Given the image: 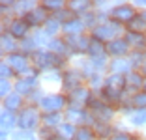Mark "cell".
Instances as JSON below:
<instances>
[{
  "label": "cell",
  "mask_w": 146,
  "mask_h": 140,
  "mask_svg": "<svg viewBox=\"0 0 146 140\" xmlns=\"http://www.w3.org/2000/svg\"><path fill=\"white\" fill-rule=\"evenodd\" d=\"M19 123H21L25 129H32L36 123H38V110H34V108H26V110L23 112Z\"/></svg>",
  "instance_id": "cell-1"
},
{
  "label": "cell",
  "mask_w": 146,
  "mask_h": 140,
  "mask_svg": "<svg viewBox=\"0 0 146 140\" xmlns=\"http://www.w3.org/2000/svg\"><path fill=\"white\" fill-rule=\"evenodd\" d=\"M62 105H64V99H62L60 95H51V97H45V99L41 101L43 110H49V112L58 110V108H60Z\"/></svg>",
  "instance_id": "cell-2"
},
{
  "label": "cell",
  "mask_w": 146,
  "mask_h": 140,
  "mask_svg": "<svg viewBox=\"0 0 146 140\" xmlns=\"http://www.w3.org/2000/svg\"><path fill=\"white\" fill-rule=\"evenodd\" d=\"M112 15H114L118 21H131V19H133V9L129 8V6H120V8H116L114 11H112Z\"/></svg>",
  "instance_id": "cell-3"
},
{
  "label": "cell",
  "mask_w": 146,
  "mask_h": 140,
  "mask_svg": "<svg viewBox=\"0 0 146 140\" xmlns=\"http://www.w3.org/2000/svg\"><path fill=\"white\" fill-rule=\"evenodd\" d=\"M9 65L13 69H17V71H25L26 69V58L21 54H11L9 56Z\"/></svg>",
  "instance_id": "cell-4"
},
{
  "label": "cell",
  "mask_w": 146,
  "mask_h": 140,
  "mask_svg": "<svg viewBox=\"0 0 146 140\" xmlns=\"http://www.w3.org/2000/svg\"><path fill=\"white\" fill-rule=\"evenodd\" d=\"M114 34H116V28L111 26V24L99 26V28L96 30V38H99V39H109V38H112Z\"/></svg>",
  "instance_id": "cell-5"
},
{
  "label": "cell",
  "mask_w": 146,
  "mask_h": 140,
  "mask_svg": "<svg viewBox=\"0 0 146 140\" xmlns=\"http://www.w3.org/2000/svg\"><path fill=\"white\" fill-rule=\"evenodd\" d=\"M26 21H13L11 22V34L15 36V38H23V36L26 34Z\"/></svg>",
  "instance_id": "cell-6"
},
{
  "label": "cell",
  "mask_w": 146,
  "mask_h": 140,
  "mask_svg": "<svg viewBox=\"0 0 146 140\" xmlns=\"http://www.w3.org/2000/svg\"><path fill=\"white\" fill-rule=\"evenodd\" d=\"M127 51V43L125 41H112L109 45V52L111 54H124Z\"/></svg>",
  "instance_id": "cell-7"
},
{
  "label": "cell",
  "mask_w": 146,
  "mask_h": 140,
  "mask_svg": "<svg viewBox=\"0 0 146 140\" xmlns=\"http://www.w3.org/2000/svg\"><path fill=\"white\" fill-rule=\"evenodd\" d=\"M129 67H131V64H129L127 60H122V58H116V62L112 64V71L114 73H125Z\"/></svg>",
  "instance_id": "cell-8"
},
{
  "label": "cell",
  "mask_w": 146,
  "mask_h": 140,
  "mask_svg": "<svg viewBox=\"0 0 146 140\" xmlns=\"http://www.w3.org/2000/svg\"><path fill=\"white\" fill-rule=\"evenodd\" d=\"M54 64H56V58L52 54H39L38 56V65H41V67H51Z\"/></svg>",
  "instance_id": "cell-9"
},
{
  "label": "cell",
  "mask_w": 146,
  "mask_h": 140,
  "mask_svg": "<svg viewBox=\"0 0 146 140\" xmlns=\"http://www.w3.org/2000/svg\"><path fill=\"white\" fill-rule=\"evenodd\" d=\"M43 21V11H30L26 15V24H39Z\"/></svg>",
  "instance_id": "cell-10"
},
{
  "label": "cell",
  "mask_w": 146,
  "mask_h": 140,
  "mask_svg": "<svg viewBox=\"0 0 146 140\" xmlns=\"http://www.w3.org/2000/svg\"><path fill=\"white\" fill-rule=\"evenodd\" d=\"M82 30V22L81 21H69L66 22V32L68 34H79Z\"/></svg>",
  "instance_id": "cell-11"
},
{
  "label": "cell",
  "mask_w": 146,
  "mask_h": 140,
  "mask_svg": "<svg viewBox=\"0 0 146 140\" xmlns=\"http://www.w3.org/2000/svg\"><path fill=\"white\" fill-rule=\"evenodd\" d=\"M127 41H131L133 45L142 47V45L146 43V39H144V36H142V34H137V32H129V34H127Z\"/></svg>",
  "instance_id": "cell-12"
},
{
  "label": "cell",
  "mask_w": 146,
  "mask_h": 140,
  "mask_svg": "<svg viewBox=\"0 0 146 140\" xmlns=\"http://www.w3.org/2000/svg\"><path fill=\"white\" fill-rule=\"evenodd\" d=\"M13 123H15L13 116L9 114L8 110H4V112H2V129H4V131H6V129H11Z\"/></svg>",
  "instance_id": "cell-13"
},
{
  "label": "cell",
  "mask_w": 146,
  "mask_h": 140,
  "mask_svg": "<svg viewBox=\"0 0 146 140\" xmlns=\"http://www.w3.org/2000/svg\"><path fill=\"white\" fill-rule=\"evenodd\" d=\"M88 52H90L92 56H96V58H98L99 54H103V45H101L99 41H92L90 47H88Z\"/></svg>",
  "instance_id": "cell-14"
},
{
  "label": "cell",
  "mask_w": 146,
  "mask_h": 140,
  "mask_svg": "<svg viewBox=\"0 0 146 140\" xmlns=\"http://www.w3.org/2000/svg\"><path fill=\"white\" fill-rule=\"evenodd\" d=\"M19 105H21V97H19L17 93H13V95H9V97L6 99V106H8L9 110H13V108H17Z\"/></svg>",
  "instance_id": "cell-15"
},
{
  "label": "cell",
  "mask_w": 146,
  "mask_h": 140,
  "mask_svg": "<svg viewBox=\"0 0 146 140\" xmlns=\"http://www.w3.org/2000/svg\"><path fill=\"white\" fill-rule=\"evenodd\" d=\"M71 97L77 99V101H81V103H86V99H88V92H86L84 88H79V90H75V92L71 93Z\"/></svg>",
  "instance_id": "cell-16"
},
{
  "label": "cell",
  "mask_w": 146,
  "mask_h": 140,
  "mask_svg": "<svg viewBox=\"0 0 146 140\" xmlns=\"http://www.w3.org/2000/svg\"><path fill=\"white\" fill-rule=\"evenodd\" d=\"M71 43H73V49L75 51H86L90 45H86V39H81V38H75V39H71Z\"/></svg>",
  "instance_id": "cell-17"
},
{
  "label": "cell",
  "mask_w": 146,
  "mask_h": 140,
  "mask_svg": "<svg viewBox=\"0 0 146 140\" xmlns=\"http://www.w3.org/2000/svg\"><path fill=\"white\" fill-rule=\"evenodd\" d=\"M131 120H133V123H137V125H141V123H146V110L137 112V114H135Z\"/></svg>",
  "instance_id": "cell-18"
},
{
  "label": "cell",
  "mask_w": 146,
  "mask_h": 140,
  "mask_svg": "<svg viewBox=\"0 0 146 140\" xmlns=\"http://www.w3.org/2000/svg\"><path fill=\"white\" fill-rule=\"evenodd\" d=\"M11 140H36L32 136V133H15Z\"/></svg>",
  "instance_id": "cell-19"
},
{
  "label": "cell",
  "mask_w": 146,
  "mask_h": 140,
  "mask_svg": "<svg viewBox=\"0 0 146 140\" xmlns=\"http://www.w3.org/2000/svg\"><path fill=\"white\" fill-rule=\"evenodd\" d=\"M79 81H81V77L79 75H68L66 77V86H75V84H79Z\"/></svg>",
  "instance_id": "cell-20"
},
{
  "label": "cell",
  "mask_w": 146,
  "mask_h": 140,
  "mask_svg": "<svg viewBox=\"0 0 146 140\" xmlns=\"http://www.w3.org/2000/svg\"><path fill=\"white\" fill-rule=\"evenodd\" d=\"M77 140H92V133L88 129H81L77 133Z\"/></svg>",
  "instance_id": "cell-21"
},
{
  "label": "cell",
  "mask_w": 146,
  "mask_h": 140,
  "mask_svg": "<svg viewBox=\"0 0 146 140\" xmlns=\"http://www.w3.org/2000/svg\"><path fill=\"white\" fill-rule=\"evenodd\" d=\"M58 122H60V116H58V114H49V116H45V123H47V125H56Z\"/></svg>",
  "instance_id": "cell-22"
},
{
  "label": "cell",
  "mask_w": 146,
  "mask_h": 140,
  "mask_svg": "<svg viewBox=\"0 0 146 140\" xmlns=\"http://www.w3.org/2000/svg\"><path fill=\"white\" fill-rule=\"evenodd\" d=\"M32 82H34V81H21L17 84L19 92H28V90H30V86H32Z\"/></svg>",
  "instance_id": "cell-23"
},
{
  "label": "cell",
  "mask_w": 146,
  "mask_h": 140,
  "mask_svg": "<svg viewBox=\"0 0 146 140\" xmlns=\"http://www.w3.org/2000/svg\"><path fill=\"white\" fill-rule=\"evenodd\" d=\"M82 114L79 110H69V122H81Z\"/></svg>",
  "instance_id": "cell-24"
},
{
  "label": "cell",
  "mask_w": 146,
  "mask_h": 140,
  "mask_svg": "<svg viewBox=\"0 0 146 140\" xmlns=\"http://www.w3.org/2000/svg\"><path fill=\"white\" fill-rule=\"evenodd\" d=\"M56 30H58V22L49 21V22H47V34H54Z\"/></svg>",
  "instance_id": "cell-25"
},
{
  "label": "cell",
  "mask_w": 146,
  "mask_h": 140,
  "mask_svg": "<svg viewBox=\"0 0 146 140\" xmlns=\"http://www.w3.org/2000/svg\"><path fill=\"white\" fill-rule=\"evenodd\" d=\"M109 84H111V86H122V84H124V81H122V77H111V81H109Z\"/></svg>",
  "instance_id": "cell-26"
},
{
  "label": "cell",
  "mask_w": 146,
  "mask_h": 140,
  "mask_svg": "<svg viewBox=\"0 0 146 140\" xmlns=\"http://www.w3.org/2000/svg\"><path fill=\"white\" fill-rule=\"evenodd\" d=\"M135 103H137L139 106H146V93H141V95H137V97H135Z\"/></svg>",
  "instance_id": "cell-27"
},
{
  "label": "cell",
  "mask_w": 146,
  "mask_h": 140,
  "mask_svg": "<svg viewBox=\"0 0 146 140\" xmlns=\"http://www.w3.org/2000/svg\"><path fill=\"white\" fill-rule=\"evenodd\" d=\"M60 131L64 133L66 136H71V135H73V125H62V127H60Z\"/></svg>",
  "instance_id": "cell-28"
},
{
  "label": "cell",
  "mask_w": 146,
  "mask_h": 140,
  "mask_svg": "<svg viewBox=\"0 0 146 140\" xmlns=\"http://www.w3.org/2000/svg\"><path fill=\"white\" fill-rule=\"evenodd\" d=\"M71 8L73 9H86L88 4H86V2H71Z\"/></svg>",
  "instance_id": "cell-29"
},
{
  "label": "cell",
  "mask_w": 146,
  "mask_h": 140,
  "mask_svg": "<svg viewBox=\"0 0 146 140\" xmlns=\"http://www.w3.org/2000/svg\"><path fill=\"white\" fill-rule=\"evenodd\" d=\"M51 47H52V51H64V45H62V41H51Z\"/></svg>",
  "instance_id": "cell-30"
},
{
  "label": "cell",
  "mask_w": 146,
  "mask_h": 140,
  "mask_svg": "<svg viewBox=\"0 0 146 140\" xmlns=\"http://www.w3.org/2000/svg\"><path fill=\"white\" fill-rule=\"evenodd\" d=\"M43 6H45V8H51V9H58L62 4H60V2H45Z\"/></svg>",
  "instance_id": "cell-31"
},
{
  "label": "cell",
  "mask_w": 146,
  "mask_h": 140,
  "mask_svg": "<svg viewBox=\"0 0 146 140\" xmlns=\"http://www.w3.org/2000/svg\"><path fill=\"white\" fill-rule=\"evenodd\" d=\"M129 84H133V86H139V84H141V79H139L137 75H131V77H129Z\"/></svg>",
  "instance_id": "cell-32"
},
{
  "label": "cell",
  "mask_w": 146,
  "mask_h": 140,
  "mask_svg": "<svg viewBox=\"0 0 146 140\" xmlns=\"http://www.w3.org/2000/svg\"><path fill=\"white\" fill-rule=\"evenodd\" d=\"M2 41H4V49H9V47L13 49V43H9V39H8V38H4Z\"/></svg>",
  "instance_id": "cell-33"
},
{
  "label": "cell",
  "mask_w": 146,
  "mask_h": 140,
  "mask_svg": "<svg viewBox=\"0 0 146 140\" xmlns=\"http://www.w3.org/2000/svg\"><path fill=\"white\" fill-rule=\"evenodd\" d=\"M6 92H8V81L4 79V81H2V93H6Z\"/></svg>",
  "instance_id": "cell-34"
},
{
  "label": "cell",
  "mask_w": 146,
  "mask_h": 140,
  "mask_svg": "<svg viewBox=\"0 0 146 140\" xmlns=\"http://www.w3.org/2000/svg\"><path fill=\"white\" fill-rule=\"evenodd\" d=\"M112 140H129V138H127V135H118V136H114Z\"/></svg>",
  "instance_id": "cell-35"
},
{
  "label": "cell",
  "mask_w": 146,
  "mask_h": 140,
  "mask_svg": "<svg viewBox=\"0 0 146 140\" xmlns=\"http://www.w3.org/2000/svg\"><path fill=\"white\" fill-rule=\"evenodd\" d=\"M2 77H4V79L8 77V67H6V65H2Z\"/></svg>",
  "instance_id": "cell-36"
},
{
  "label": "cell",
  "mask_w": 146,
  "mask_h": 140,
  "mask_svg": "<svg viewBox=\"0 0 146 140\" xmlns=\"http://www.w3.org/2000/svg\"><path fill=\"white\" fill-rule=\"evenodd\" d=\"M52 140H66V138H52Z\"/></svg>",
  "instance_id": "cell-37"
},
{
  "label": "cell",
  "mask_w": 146,
  "mask_h": 140,
  "mask_svg": "<svg viewBox=\"0 0 146 140\" xmlns=\"http://www.w3.org/2000/svg\"><path fill=\"white\" fill-rule=\"evenodd\" d=\"M144 73H146V67H144Z\"/></svg>",
  "instance_id": "cell-38"
}]
</instances>
